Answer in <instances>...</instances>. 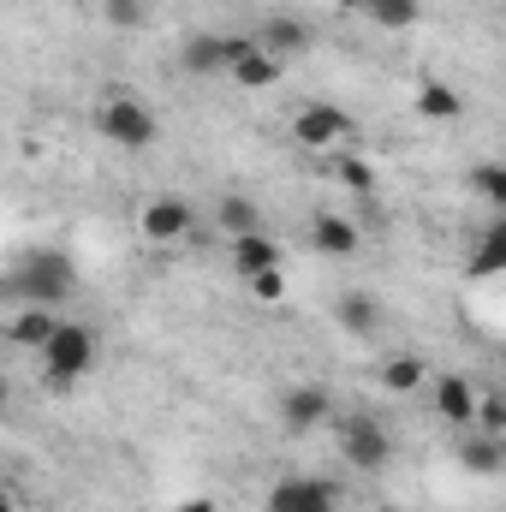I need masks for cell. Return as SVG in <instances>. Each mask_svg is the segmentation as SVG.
I'll return each instance as SVG.
<instances>
[{"mask_svg": "<svg viewBox=\"0 0 506 512\" xmlns=\"http://www.w3.org/2000/svg\"><path fill=\"white\" fill-rule=\"evenodd\" d=\"M364 18H376L381 30H405V24H417V0H370Z\"/></svg>", "mask_w": 506, "mask_h": 512, "instance_id": "cell-23", "label": "cell"}, {"mask_svg": "<svg viewBox=\"0 0 506 512\" xmlns=\"http://www.w3.org/2000/svg\"><path fill=\"white\" fill-rule=\"evenodd\" d=\"M340 185H346V191H364V197H370V191H376V167H370L364 155H346V161H340Z\"/></svg>", "mask_w": 506, "mask_h": 512, "instance_id": "cell-26", "label": "cell"}, {"mask_svg": "<svg viewBox=\"0 0 506 512\" xmlns=\"http://www.w3.org/2000/svg\"><path fill=\"white\" fill-rule=\"evenodd\" d=\"M251 292L262 304H280V298H286V274H280V268H262V274H251Z\"/></svg>", "mask_w": 506, "mask_h": 512, "instance_id": "cell-27", "label": "cell"}, {"mask_svg": "<svg viewBox=\"0 0 506 512\" xmlns=\"http://www.w3.org/2000/svg\"><path fill=\"white\" fill-rule=\"evenodd\" d=\"M102 18L114 30H143L149 24V0H102Z\"/></svg>", "mask_w": 506, "mask_h": 512, "instance_id": "cell-24", "label": "cell"}, {"mask_svg": "<svg viewBox=\"0 0 506 512\" xmlns=\"http://www.w3.org/2000/svg\"><path fill=\"white\" fill-rule=\"evenodd\" d=\"M6 399H12V387H6V376H0V417H6Z\"/></svg>", "mask_w": 506, "mask_h": 512, "instance_id": "cell-31", "label": "cell"}, {"mask_svg": "<svg viewBox=\"0 0 506 512\" xmlns=\"http://www.w3.org/2000/svg\"><path fill=\"white\" fill-rule=\"evenodd\" d=\"M381 512H399V507H381Z\"/></svg>", "mask_w": 506, "mask_h": 512, "instance_id": "cell-32", "label": "cell"}, {"mask_svg": "<svg viewBox=\"0 0 506 512\" xmlns=\"http://www.w3.org/2000/svg\"><path fill=\"white\" fill-rule=\"evenodd\" d=\"M96 126H102V137H114L120 149H149V143L161 137L149 102H137V96H108V102L96 108Z\"/></svg>", "mask_w": 506, "mask_h": 512, "instance_id": "cell-3", "label": "cell"}, {"mask_svg": "<svg viewBox=\"0 0 506 512\" xmlns=\"http://www.w3.org/2000/svg\"><path fill=\"white\" fill-rule=\"evenodd\" d=\"M310 245H316V256H358L364 233H358L346 215H316V221H310Z\"/></svg>", "mask_w": 506, "mask_h": 512, "instance_id": "cell-11", "label": "cell"}, {"mask_svg": "<svg viewBox=\"0 0 506 512\" xmlns=\"http://www.w3.org/2000/svg\"><path fill=\"white\" fill-rule=\"evenodd\" d=\"M90 364H96V334L78 328V322H60V328L48 334V346H42V370H48V382L72 387L78 376H90Z\"/></svg>", "mask_w": 506, "mask_h": 512, "instance_id": "cell-2", "label": "cell"}, {"mask_svg": "<svg viewBox=\"0 0 506 512\" xmlns=\"http://www.w3.org/2000/svg\"><path fill=\"white\" fill-rule=\"evenodd\" d=\"M471 191H477L489 209H506V173L495 161H477V167H471Z\"/></svg>", "mask_w": 506, "mask_h": 512, "instance_id": "cell-22", "label": "cell"}, {"mask_svg": "<svg viewBox=\"0 0 506 512\" xmlns=\"http://www.w3.org/2000/svg\"><path fill=\"white\" fill-rule=\"evenodd\" d=\"M245 48H251V36H215V30H203V36H191V42L179 48V66H185L191 78H221Z\"/></svg>", "mask_w": 506, "mask_h": 512, "instance_id": "cell-6", "label": "cell"}, {"mask_svg": "<svg viewBox=\"0 0 506 512\" xmlns=\"http://www.w3.org/2000/svg\"><path fill=\"white\" fill-rule=\"evenodd\" d=\"M0 512H18V501H12V489L0 483Z\"/></svg>", "mask_w": 506, "mask_h": 512, "instance_id": "cell-29", "label": "cell"}, {"mask_svg": "<svg viewBox=\"0 0 506 512\" xmlns=\"http://www.w3.org/2000/svg\"><path fill=\"white\" fill-rule=\"evenodd\" d=\"M256 48L274 54V60L304 54V48H310V24H304V18H268V24L256 30Z\"/></svg>", "mask_w": 506, "mask_h": 512, "instance_id": "cell-12", "label": "cell"}, {"mask_svg": "<svg viewBox=\"0 0 506 512\" xmlns=\"http://www.w3.org/2000/svg\"><path fill=\"white\" fill-rule=\"evenodd\" d=\"M54 328H60V322H54V310H42V304H18V316H12V328H6V334H12L18 346H30V352H42Z\"/></svg>", "mask_w": 506, "mask_h": 512, "instance_id": "cell-17", "label": "cell"}, {"mask_svg": "<svg viewBox=\"0 0 506 512\" xmlns=\"http://www.w3.org/2000/svg\"><path fill=\"white\" fill-rule=\"evenodd\" d=\"M191 221H197V209H191L185 197H149V203L137 209V233H143L149 245H179V239L191 233Z\"/></svg>", "mask_w": 506, "mask_h": 512, "instance_id": "cell-7", "label": "cell"}, {"mask_svg": "<svg viewBox=\"0 0 506 512\" xmlns=\"http://www.w3.org/2000/svg\"><path fill=\"white\" fill-rule=\"evenodd\" d=\"M215 221H221L227 239H239V233H262V209H256L251 197H239V191L215 203Z\"/></svg>", "mask_w": 506, "mask_h": 512, "instance_id": "cell-18", "label": "cell"}, {"mask_svg": "<svg viewBox=\"0 0 506 512\" xmlns=\"http://www.w3.org/2000/svg\"><path fill=\"white\" fill-rule=\"evenodd\" d=\"M334 6H340V12H364L370 0H334Z\"/></svg>", "mask_w": 506, "mask_h": 512, "instance_id": "cell-30", "label": "cell"}, {"mask_svg": "<svg viewBox=\"0 0 506 512\" xmlns=\"http://www.w3.org/2000/svg\"><path fill=\"white\" fill-rule=\"evenodd\" d=\"M173 512H221V507H215V501L203 495V501H185V507H173Z\"/></svg>", "mask_w": 506, "mask_h": 512, "instance_id": "cell-28", "label": "cell"}, {"mask_svg": "<svg viewBox=\"0 0 506 512\" xmlns=\"http://www.w3.org/2000/svg\"><path fill=\"white\" fill-rule=\"evenodd\" d=\"M72 286H78V268H72L60 251H30L12 274H6V280H0V292H6V298H18V304H42V310L66 304V298H72Z\"/></svg>", "mask_w": 506, "mask_h": 512, "instance_id": "cell-1", "label": "cell"}, {"mask_svg": "<svg viewBox=\"0 0 506 512\" xmlns=\"http://www.w3.org/2000/svg\"><path fill=\"white\" fill-rule=\"evenodd\" d=\"M417 114H423V120H435V126H447V120H459V114H465V96H459V90H447V84H423V90H417Z\"/></svg>", "mask_w": 506, "mask_h": 512, "instance_id": "cell-19", "label": "cell"}, {"mask_svg": "<svg viewBox=\"0 0 506 512\" xmlns=\"http://www.w3.org/2000/svg\"><path fill=\"white\" fill-rule=\"evenodd\" d=\"M423 376H429V370H423V358H411V352H399V358L381 364V387H387V393H417Z\"/></svg>", "mask_w": 506, "mask_h": 512, "instance_id": "cell-20", "label": "cell"}, {"mask_svg": "<svg viewBox=\"0 0 506 512\" xmlns=\"http://www.w3.org/2000/svg\"><path fill=\"white\" fill-rule=\"evenodd\" d=\"M459 465H465L471 477H501V471H506L501 435H483V429H459Z\"/></svg>", "mask_w": 506, "mask_h": 512, "instance_id": "cell-10", "label": "cell"}, {"mask_svg": "<svg viewBox=\"0 0 506 512\" xmlns=\"http://www.w3.org/2000/svg\"><path fill=\"white\" fill-rule=\"evenodd\" d=\"M227 78H233L239 90H268V84H280V60H274V54H262V48H256V36H251V48L227 66Z\"/></svg>", "mask_w": 506, "mask_h": 512, "instance_id": "cell-15", "label": "cell"}, {"mask_svg": "<svg viewBox=\"0 0 506 512\" xmlns=\"http://www.w3.org/2000/svg\"><path fill=\"white\" fill-rule=\"evenodd\" d=\"M435 411L453 423V429H471V411H477V387L465 376H441L435 382Z\"/></svg>", "mask_w": 506, "mask_h": 512, "instance_id": "cell-14", "label": "cell"}, {"mask_svg": "<svg viewBox=\"0 0 506 512\" xmlns=\"http://www.w3.org/2000/svg\"><path fill=\"white\" fill-rule=\"evenodd\" d=\"M340 489L328 477H286L268 489V512H334Z\"/></svg>", "mask_w": 506, "mask_h": 512, "instance_id": "cell-8", "label": "cell"}, {"mask_svg": "<svg viewBox=\"0 0 506 512\" xmlns=\"http://www.w3.org/2000/svg\"><path fill=\"white\" fill-rule=\"evenodd\" d=\"M328 411H334L328 387H286V393H280V423H286L292 435H304V429L328 423Z\"/></svg>", "mask_w": 506, "mask_h": 512, "instance_id": "cell-9", "label": "cell"}, {"mask_svg": "<svg viewBox=\"0 0 506 512\" xmlns=\"http://www.w3.org/2000/svg\"><path fill=\"white\" fill-rule=\"evenodd\" d=\"M233 268L251 280V274H262V268H280V245L268 239V233H239L233 239Z\"/></svg>", "mask_w": 506, "mask_h": 512, "instance_id": "cell-16", "label": "cell"}, {"mask_svg": "<svg viewBox=\"0 0 506 512\" xmlns=\"http://www.w3.org/2000/svg\"><path fill=\"white\" fill-rule=\"evenodd\" d=\"M292 137H298L304 149L328 155V149H340V143L352 137V114L334 108V102H304V108L292 114Z\"/></svg>", "mask_w": 506, "mask_h": 512, "instance_id": "cell-5", "label": "cell"}, {"mask_svg": "<svg viewBox=\"0 0 506 512\" xmlns=\"http://www.w3.org/2000/svg\"><path fill=\"white\" fill-rule=\"evenodd\" d=\"M340 453H346V465H352V471H364V477H376L381 465L393 459V441H387V429H381L376 417H364V411H352V417L340 423Z\"/></svg>", "mask_w": 506, "mask_h": 512, "instance_id": "cell-4", "label": "cell"}, {"mask_svg": "<svg viewBox=\"0 0 506 512\" xmlns=\"http://www.w3.org/2000/svg\"><path fill=\"white\" fill-rule=\"evenodd\" d=\"M340 328L346 334H358V340H376L381 334V298L376 292H340Z\"/></svg>", "mask_w": 506, "mask_h": 512, "instance_id": "cell-13", "label": "cell"}, {"mask_svg": "<svg viewBox=\"0 0 506 512\" xmlns=\"http://www.w3.org/2000/svg\"><path fill=\"white\" fill-rule=\"evenodd\" d=\"M506 268V227L495 221L483 239H477V256H471V274H501Z\"/></svg>", "mask_w": 506, "mask_h": 512, "instance_id": "cell-21", "label": "cell"}, {"mask_svg": "<svg viewBox=\"0 0 506 512\" xmlns=\"http://www.w3.org/2000/svg\"><path fill=\"white\" fill-rule=\"evenodd\" d=\"M471 423H477L483 435H506V399H501V393H477V411H471Z\"/></svg>", "mask_w": 506, "mask_h": 512, "instance_id": "cell-25", "label": "cell"}]
</instances>
